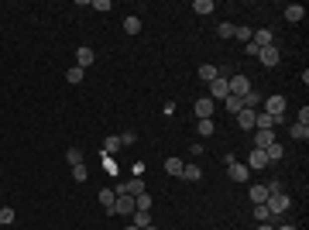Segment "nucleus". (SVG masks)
I'll list each match as a JSON object with an SVG mask.
<instances>
[{
  "label": "nucleus",
  "instance_id": "6ab92c4d",
  "mask_svg": "<svg viewBox=\"0 0 309 230\" xmlns=\"http://www.w3.org/2000/svg\"><path fill=\"white\" fill-rule=\"evenodd\" d=\"M196 131H199V137H210L213 131H216V124H213V117H210V120H196Z\"/></svg>",
  "mask_w": 309,
  "mask_h": 230
},
{
  "label": "nucleus",
  "instance_id": "f03ea898",
  "mask_svg": "<svg viewBox=\"0 0 309 230\" xmlns=\"http://www.w3.org/2000/svg\"><path fill=\"white\" fill-rule=\"evenodd\" d=\"M227 86H230V96H241V100L251 93V83H248V76H230V79H227Z\"/></svg>",
  "mask_w": 309,
  "mask_h": 230
},
{
  "label": "nucleus",
  "instance_id": "393cba45",
  "mask_svg": "<svg viewBox=\"0 0 309 230\" xmlns=\"http://www.w3.org/2000/svg\"><path fill=\"white\" fill-rule=\"evenodd\" d=\"M193 11L206 18V14H213V0H196V4H193Z\"/></svg>",
  "mask_w": 309,
  "mask_h": 230
},
{
  "label": "nucleus",
  "instance_id": "4468645a",
  "mask_svg": "<svg viewBox=\"0 0 309 230\" xmlns=\"http://www.w3.org/2000/svg\"><path fill=\"white\" fill-rule=\"evenodd\" d=\"M306 18V11H302V4H289L285 7V21H292V24H299V21Z\"/></svg>",
  "mask_w": 309,
  "mask_h": 230
},
{
  "label": "nucleus",
  "instance_id": "a19ab883",
  "mask_svg": "<svg viewBox=\"0 0 309 230\" xmlns=\"http://www.w3.org/2000/svg\"><path fill=\"white\" fill-rule=\"evenodd\" d=\"M278 230H299V227H292V223H285V227H278Z\"/></svg>",
  "mask_w": 309,
  "mask_h": 230
},
{
  "label": "nucleus",
  "instance_id": "412c9836",
  "mask_svg": "<svg viewBox=\"0 0 309 230\" xmlns=\"http://www.w3.org/2000/svg\"><path fill=\"white\" fill-rule=\"evenodd\" d=\"M154 199L148 196V192H141V196H134V210H151Z\"/></svg>",
  "mask_w": 309,
  "mask_h": 230
},
{
  "label": "nucleus",
  "instance_id": "4be33fe9",
  "mask_svg": "<svg viewBox=\"0 0 309 230\" xmlns=\"http://www.w3.org/2000/svg\"><path fill=\"white\" fill-rule=\"evenodd\" d=\"M254 220H258V223H268V220H271V213H268L265 203H254Z\"/></svg>",
  "mask_w": 309,
  "mask_h": 230
},
{
  "label": "nucleus",
  "instance_id": "58836bf2",
  "mask_svg": "<svg viewBox=\"0 0 309 230\" xmlns=\"http://www.w3.org/2000/svg\"><path fill=\"white\" fill-rule=\"evenodd\" d=\"M220 38H234V24H220Z\"/></svg>",
  "mask_w": 309,
  "mask_h": 230
},
{
  "label": "nucleus",
  "instance_id": "473e14b6",
  "mask_svg": "<svg viewBox=\"0 0 309 230\" xmlns=\"http://www.w3.org/2000/svg\"><path fill=\"white\" fill-rule=\"evenodd\" d=\"M65 158H69V165H83V155H79V148H69V151H65Z\"/></svg>",
  "mask_w": 309,
  "mask_h": 230
},
{
  "label": "nucleus",
  "instance_id": "aec40b11",
  "mask_svg": "<svg viewBox=\"0 0 309 230\" xmlns=\"http://www.w3.org/2000/svg\"><path fill=\"white\" fill-rule=\"evenodd\" d=\"M216 76H220V69H216V65H199V79H203V83H213Z\"/></svg>",
  "mask_w": 309,
  "mask_h": 230
},
{
  "label": "nucleus",
  "instance_id": "c9c22d12",
  "mask_svg": "<svg viewBox=\"0 0 309 230\" xmlns=\"http://www.w3.org/2000/svg\"><path fill=\"white\" fill-rule=\"evenodd\" d=\"M265 189H268V196H278V192H282V182H278V179H271Z\"/></svg>",
  "mask_w": 309,
  "mask_h": 230
},
{
  "label": "nucleus",
  "instance_id": "1a4fd4ad",
  "mask_svg": "<svg viewBox=\"0 0 309 230\" xmlns=\"http://www.w3.org/2000/svg\"><path fill=\"white\" fill-rule=\"evenodd\" d=\"M237 127L248 131V134H254V110H241V114H237Z\"/></svg>",
  "mask_w": 309,
  "mask_h": 230
},
{
  "label": "nucleus",
  "instance_id": "f704fd0d",
  "mask_svg": "<svg viewBox=\"0 0 309 230\" xmlns=\"http://www.w3.org/2000/svg\"><path fill=\"white\" fill-rule=\"evenodd\" d=\"M103 148H107V151H120L124 144H120V137H107V141H103Z\"/></svg>",
  "mask_w": 309,
  "mask_h": 230
},
{
  "label": "nucleus",
  "instance_id": "a211bd4d",
  "mask_svg": "<svg viewBox=\"0 0 309 230\" xmlns=\"http://www.w3.org/2000/svg\"><path fill=\"white\" fill-rule=\"evenodd\" d=\"M223 103H227V114H241V110H244V100H241V96H227V100H223Z\"/></svg>",
  "mask_w": 309,
  "mask_h": 230
},
{
  "label": "nucleus",
  "instance_id": "6e6552de",
  "mask_svg": "<svg viewBox=\"0 0 309 230\" xmlns=\"http://www.w3.org/2000/svg\"><path fill=\"white\" fill-rule=\"evenodd\" d=\"M251 45H258V48H268V45H275V35H271L268 28H258L251 35Z\"/></svg>",
  "mask_w": 309,
  "mask_h": 230
},
{
  "label": "nucleus",
  "instance_id": "79ce46f5",
  "mask_svg": "<svg viewBox=\"0 0 309 230\" xmlns=\"http://www.w3.org/2000/svg\"><path fill=\"white\" fill-rule=\"evenodd\" d=\"M127 230H141V227H134V223H131V227H127Z\"/></svg>",
  "mask_w": 309,
  "mask_h": 230
},
{
  "label": "nucleus",
  "instance_id": "e433bc0d",
  "mask_svg": "<svg viewBox=\"0 0 309 230\" xmlns=\"http://www.w3.org/2000/svg\"><path fill=\"white\" fill-rule=\"evenodd\" d=\"M134 141H137L134 131H124V134H120V144H134Z\"/></svg>",
  "mask_w": 309,
  "mask_h": 230
},
{
  "label": "nucleus",
  "instance_id": "20e7f679",
  "mask_svg": "<svg viewBox=\"0 0 309 230\" xmlns=\"http://www.w3.org/2000/svg\"><path fill=\"white\" fill-rule=\"evenodd\" d=\"M206 86H210V100H227V96H230V86H227L223 76H216L213 83H206Z\"/></svg>",
  "mask_w": 309,
  "mask_h": 230
},
{
  "label": "nucleus",
  "instance_id": "cd10ccee",
  "mask_svg": "<svg viewBox=\"0 0 309 230\" xmlns=\"http://www.w3.org/2000/svg\"><path fill=\"white\" fill-rule=\"evenodd\" d=\"M83 76H86V69H79V65H72V69L65 72V79H69L72 86H76V83H83Z\"/></svg>",
  "mask_w": 309,
  "mask_h": 230
},
{
  "label": "nucleus",
  "instance_id": "7c9ffc66",
  "mask_svg": "<svg viewBox=\"0 0 309 230\" xmlns=\"http://www.w3.org/2000/svg\"><path fill=\"white\" fill-rule=\"evenodd\" d=\"M251 35H254L251 28H234V38H241V41H244V45L251 41Z\"/></svg>",
  "mask_w": 309,
  "mask_h": 230
},
{
  "label": "nucleus",
  "instance_id": "2f4dec72",
  "mask_svg": "<svg viewBox=\"0 0 309 230\" xmlns=\"http://www.w3.org/2000/svg\"><path fill=\"white\" fill-rule=\"evenodd\" d=\"M0 223H4V227L14 223V210H11V206H0Z\"/></svg>",
  "mask_w": 309,
  "mask_h": 230
},
{
  "label": "nucleus",
  "instance_id": "f8f14e48",
  "mask_svg": "<svg viewBox=\"0 0 309 230\" xmlns=\"http://www.w3.org/2000/svg\"><path fill=\"white\" fill-rule=\"evenodd\" d=\"M179 179H189V182H199L203 179V169L196 165V162H189V165H182V175Z\"/></svg>",
  "mask_w": 309,
  "mask_h": 230
},
{
  "label": "nucleus",
  "instance_id": "5701e85b",
  "mask_svg": "<svg viewBox=\"0 0 309 230\" xmlns=\"http://www.w3.org/2000/svg\"><path fill=\"white\" fill-rule=\"evenodd\" d=\"M182 165H186L182 158H169V162H165V172L169 175H182Z\"/></svg>",
  "mask_w": 309,
  "mask_h": 230
},
{
  "label": "nucleus",
  "instance_id": "c756f323",
  "mask_svg": "<svg viewBox=\"0 0 309 230\" xmlns=\"http://www.w3.org/2000/svg\"><path fill=\"white\" fill-rule=\"evenodd\" d=\"M268 199V189L265 186H251V203H265Z\"/></svg>",
  "mask_w": 309,
  "mask_h": 230
},
{
  "label": "nucleus",
  "instance_id": "9d476101",
  "mask_svg": "<svg viewBox=\"0 0 309 230\" xmlns=\"http://www.w3.org/2000/svg\"><path fill=\"white\" fill-rule=\"evenodd\" d=\"M76 62H79V69H86V65H93V62H97V52L83 45V48L76 52Z\"/></svg>",
  "mask_w": 309,
  "mask_h": 230
},
{
  "label": "nucleus",
  "instance_id": "37998d69",
  "mask_svg": "<svg viewBox=\"0 0 309 230\" xmlns=\"http://www.w3.org/2000/svg\"><path fill=\"white\" fill-rule=\"evenodd\" d=\"M144 230H158V227H154V223H151V227H144Z\"/></svg>",
  "mask_w": 309,
  "mask_h": 230
},
{
  "label": "nucleus",
  "instance_id": "4c0bfd02",
  "mask_svg": "<svg viewBox=\"0 0 309 230\" xmlns=\"http://www.w3.org/2000/svg\"><path fill=\"white\" fill-rule=\"evenodd\" d=\"M93 11H114L110 0H93Z\"/></svg>",
  "mask_w": 309,
  "mask_h": 230
},
{
  "label": "nucleus",
  "instance_id": "f3484780",
  "mask_svg": "<svg viewBox=\"0 0 309 230\" xmlns=\"http://www.w3.org/2000/svg\"><path fill=\"white\" fill-rule=\"evenodd\" d=\"M100 203H103V210H107V213H114V203H117V192H110V189H100Z\"/></svg>",
  "mask_w": 309,
  "mask_h": 230
},
{
  "label": "nucleus",
  "instance_id": "f257e3e1",
  "mask_svg": "<svg viewBox=\"0 0 309 230\" xmlns=\"http://www.w3.org/2000/svg\"><path fill=\"white\" fill-rule=\"evenodd\" d=\"M265 206H268L271 216H278V213H285L292 206V199L285 196V192H278V196H268V199H265Z\"/></svg>",
  "mask_w": 309,
  "mask_h": 230
},
{
  "label": "nucleus",
  "instance_id": "0eeeda50",
  "mask_svg": "<svg viewBox=\"0 0 309 230\" xmlns=\"http://www.w3.org/2000/svg\"><path fill=\"white\" fill-rule=\"evenodd\" d=\"M248 169H254V172L268 169V155L261 151V148H251V155H248Z\"/></svg>",
  "mask_w": 309,
  "mask_h": 230
},
{
  "label": "nucleus",
  "instance_id": "72a5a7b5",
  "mask_svg": "<svg viewBox=\"0 0 309 230\" xmlns=\"http://www.w3.org/2000/svg\"><path fill=\"white\" fill-rule=\"evenodd\" d=\"M72 179H76V182H86V179H90V175H86V165H72Z\"/></svg>",
  "mask_w": 309,
  "mask_h": 230
},
{
  "label": "nucleus",
  "instance_id": "c85d7f7f",
  "mask_svg": "<svg viewBox=\"0 0 309 230\" xmlns=\"http://www.w3.org/2000/svg\"><path fill=\"white\" fill-rule=\"evenodd\" d=\"M124 186H127V192H131V196H141V192H144V182H141V175H137V179H131V182H124Z\"/></svg>",
  "mask_w": 309,
  "mask_h": 230
},
{
  "label": "nucleus",
  "instance_id": "ea45409f",
  "mask_svg": "<svg viewBox=\"0 0 309 230\" xmlns=\"http://www.w3.org/2000/svg\"><path fill=\"white\" fill-rule=\"evenodd\" d=\"M258 230H275V227H271V223H258Z\"/></svg>",
  "mask_w": 309,
  "mask_h": 230
},
{
  "label": "nucleus",
  "instance_id": "39448f33",
  "mask_svg": "<svg viewBox=\"0 0 309 230\" xmlns=\"http://www.w3.org/2000/svg\"><path fill=\"white\" fill-rule=\"evenodd\" d=\"M114 213H117V216H131V213H134V196H131V192L117 196V203H114Z\"/></svg>",
  "mask_w": 309,
  "mask_h": 230
},
{
  "label": "nucleus",
  "instance_id": "dca6fc26",
  "mask_svg": "<svg viewBox=\"0 0 309 230\" xmlns=\"http://www.w3.org/2000/svg\"><path fill=\"white\" fill-rule=\"evenodd\" d=\"M131 216H134V227H151V210H134L131 213Z\"/></svg>",
  "mask_w": 309,
  "mask_h": 230
},
{
  "label": "nucleus",
  "instance_id": "a878e982",
  "mask_svg": "<svg viewBox=\"0 0 309 230\" xmlns=\"http://www.w3.org/2000/svg\"><path fill=\"white\" fill-rule=\"evenodd\" d=\"M292 137H295V141H306L309 137V124H292Z\"/></svg>",
  "mask_w": 309,
  "mask_h": 230
},
{
  "label": "nucleus",
  "instance_id": "bb28decb",
  "mask_svg": "<svg viewBox=\"0 0 309 230\" xmlns=\"http://www.w3.org/2000/svg\"><path fill=\"white\" fill-rule=\"evenodd\" d=\"M124 31H127V35H137V31H141V18H124Z\"/></svg>",
  "mask_w": 309,
  "mask_h": 230
},
{
  "label": "nucleus",
  "instance_id": "423d86ee",
  "mask_svg": "<svg viewBox=\"0 0 309 230\" xmlns=\"http://www.w3.org/2000/svg\"><path fill=\"white\" fill-rule=\"evenodd\" d=\"M193 114L199 117V120H210V117H213V100H210V96H199V100L193 103Z\"/></svg>",
  "mask_w": 309,
  "mask_h": 230
},
{
  "label": "nucleus",
  "instance_id": "2eb2a0df",
  "mask_svg": "<svg viewBox=\"0 0 309 230\" xmlns=\"http://www.w3.org/2000/svg\"><path fill=\"white\" fill-rule=\"evenodd\" d=\"M227 172H230V179H234V182H248V165H241V162H234V165L227 169Z\"/></svg>",
  "mask_w": 309,
  "mask_h": 230
},
{
  "label": "nucleus",
  "instance_id": "b1692460",
  "mask_svg": "<svg viewBox=\"0 0 309 230\" xmlns=\"http://www.w3.org/2000/svg\"><path fill=\"white\" fill-rule=\"evenodd\" d=\"M265 155H268V162H278V158L285 155V148H282V144L275 141V144H268V148H265Z\"/></svg>",
  "mask_w": 309,
  "mask_h": 230
},
{
  "label": "nucleus",
  "instance_id": "ddd939ff",
  "mask_svg": "<svg viewBox=\"0 0 309 230\" xmlns=\"http://www.w3.org/2000/svg\"><path fill=\"white\" fill-rule=\"evenodd\" d=\"M258 58H261V62H265V65H278V48H275V45H268V48H261V52H258Z\"/></svg>",
  "mask_w": 309,
  "mask_h": 230
},
{
  "label": "nucleus",
  "instance_id": "9b49d317",
  "mask_svg": "<svg viewBox=\"0 0 309 230\" xmlns=\"http://www.w3.org/2000/svg\"><path fill=\"white\" fill-rule=\"evenodd\" d=\"M268 144H275V131H254V148H268Z\"/></svg>",
  "mask_w": 309,
  "mask_h": 230
},
{
  "label": "nucleus",
  "instance_id": "7ed1b4c3",
  "mask_svg": "<svg viewBox=\"0 0 309 230\" xmlns=\"http://www.w3.org/2000/svg\"><path fill=\"white\" fill-rule=\"evenodd\" d=\"M265 114L282 117V114H285V96H282V93H271L268 100H265Z\"/></svg>",
  "mask_w": 309,
  "mask_h": 230
}]
</instances>
